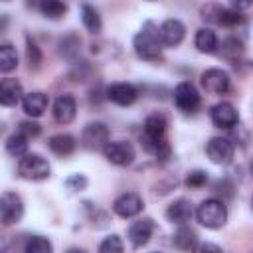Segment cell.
Listing matches in <instances>:
<instances>
[{"mask_svg": "<svg viewBox=\"0 0 253 253\" xmlns=\"http://www.w3.org/2000/svg\"><path fill=\"white\" fill-rule=\"evenodd\" d=\"M134 53L144 61H158L162 59V40L160 32L152 22H146L142 30L132 40Z\"/></svg>", "mask_w": 253, "mask_h": 253, "instance_id": "cell-2", "label": "cell"}, {"mask_svg": "<svg viewBox=\"0 0 253 253\" xmlns=\"http://www.w3.org/2000/svg\"><path fill=\"white\" fill-rule=\"evenodd\" d=\"M123 249H125V245H123V241H121L119 235H109L99 245V251L101 253H121Z\"/></svg>", "mask_w": 253, "mask_h": 253, "instance_id": "cell-32", "label": "cell"}, {"mask_svg": "<svg viewBox=\"0 0 253 253\" xmlns=\"http://www.w3.org/2000/svg\"><path fill=\"white\" fill-rule=\"evenodd\" d=\"M26 57H28L30 69H40V65H42V51L36 45V42L30 40V38L26 40Z\"/></svg>", "mask_w": 253, "mask_h": 253, "instance_id": "cell-30", "label": "cell"}, {"mask_svg": "<svg viewBox=\"0 0 253 253\" xmlns=\"http://www.w3.org/2000/svg\"><path fill=\"white\" fill-rule=\"evenodd\" d=\"M229 2H231V6L237 8V10H247V8L253 4V0H229Z\"/></svg>", "mask_w": 253, "mask_h": 253, "instance_id": "cell-37", "label": "cell"}, {"mask_svg": "<svg viewBox=\"0 0 253 253\" xmlns=\"http://www.w3.org/2000/svg\"><path fill=\"white\" fill-rule=\"evenodd\" d=\"M24 215V202L14 192H4L0 198V221L4 225L18 223Z\"/></svg>", "mask_w": 253, "mask_h": 253, "instance_id": "cell-8", "label": "cell"}, {"mask_svg": "<svg viewBox=\"0 0 253 253\" xmlns=\"http://www.w3.org/2000/svg\"><path fill=\"white\" fill-rule=\"evenodd\" d=\"M47 105H49V99H47V95L42 93V91L28 93V95H24V99H22V109H24V113H26L28 117H32V119L42 117V115L45 113Z\"/></svg>", "mask_w": 253, "mask_h": 253, "instance_id": "cell-19", "label": "cell"}, {"mask_svg": "<svg viewBox=\"0 0 253 253\" xmlns=\"http://www.w3.org/2000/svg\"><path fill=\"white\" fill-rule=\"evenodd\" d=\"M24 251L26 253H51L53 245L43 235H28L24 241Z\"/></svg>", "mask_w": 253, "mask_h": 253, "instance_id": "cell-27", "label": "cell"}, {"mask_svg": "<svg viewBox=\"0 0 253 253\" xmlns=\"http://www.w3.org/2000/svg\"><path fill=\"white\" fill-rule=\"evenodd\" d=\"M243 16L239 14L237 8H221L219 16H217V24L223 28H235L237 24H241Z\"/></svg>", "mask_w": 253, "mask_h": 253, "instance_id": "cell-28", "label": "cell"}, {"mask_svg": "<svg viewBox=\"0 0 253 253\" xmlns=\"http://www.w3.org/2000/svg\"><path fill=\"white\" fill-rule=\"evenodd\" d=\"M210 119H211L213 126H217V128H233L239 123L237 109L227 101H221V103L213 105L211 111H210Z\"/></svg>", "mask_w": 253, "mask_h": 253, "instance_id": "cell-12", "label": "cell"}, {"mask_svg": "<svg viewBox=\"0 0 253 253\" xmlns=\"http://www.w3.org/2000/svg\"><path fill=\"white\" fill-rule=\"evenodd\" d=\"M142 208H144V202L136 192H125L113 202V211L123 219L138 215L142 211Z\"/></svg>", "mask_w": 253, "mask_h": 253, "instance_id": "cell-11", "label": "cell"}, {"mask_svg": "<svg viewBox=\"0 0 253 253\" xmlns=\"http://www.w3.org/2000/svg\"><path fill=\"white\" fill-rule=\"evenodd\" d=\"M192 215H194V208L186 198H178L166 208V219L170 223H176V225L188 223L192 219Z\"/></svg>", "mask_w": 253, "mask_h": 253, "instance_id": "cell-17", "label": "cell"}, {"mask_svg": "<svg viewBox=\"0 0 253 253\" xmlns=\"http://www.w3.org/2000/svg\"><path fill=\"white\" fill-rule=\"evenodd\" d=\"M200 83L202 87L206 89V93H211V95H223L229 91V85H231V79L227 75V71L219 69V67H210L202 73L200 77Z\"/></svg>", "mask_w": 253, "mask_h": 253, "instance_id": "cell-9", "label": "cell"}, {"mask_svg": "<svg viewBox=\"0 0 253 253\" xmlns=\"http://www.w3.org/2000/svg\"><path fill=\"white\" fill-rule=\"evenodd\" d=\"M107 99L119 107H130L138 99V91L130 83H113L107 87Z\"/></svg>", "mask_w": 253, "mask_h": 253, "instance_id": "cell-14", "label": "cell"}, {"mask_svg": "<svg viewBox=\"0 0 253 253\" xmlns=\"http://www.w3.org/2000/svg\"><path fill=\"white\" fill-rule=\"evenodd\" d=\"M166 126H168L166 117L160 115V113H152V115L146 117L142 136H140L142 148L148 154H152L158 162H168L170 156H172L170 142L166 140Z\"/></svg>", "mask_w": 253, "mask_h": 253, "instance_id": "cell-1", "label": "cell"}, {"mask_svg": "<svg viewBox=\"0 0 253 253\" xmlns=\"http://www.w3.org/2000/svg\"><path fill=\"white\" fill-rule=\"evenodd\" d=\"M18 130H20L22 134H26L28 138H32V136H38L42 128H40V125L34 123V121H22V123L18 125Z\"/></svg>", "mask_w": 253, "mask_h": 253, "instance_id": "cell-35", "label": "cell"}, {"mask_svg": "<svg viewBox=\"0 0 253 253\" xmlns=\"http://www.w3.org/2000/svg\"><path fill=\"white\" fill-rule=\"evenodd\" d=\"M206 154L213 164H229L235 154V144L225 136H213L206 144Z\"/></svg>", "mask_w": 253, "mask_h": 253, "instance_id": "cell-6", "label": "cell"}, {"mask_svg": "<svg viewBox=\"0 0 253 253\" xmlns=\"http://www.w3.org/2000/svg\"><path fill=\"white\" fill-rule=\"evenodd\" d=\"M22 85L18 79L12 77H4L0 81V103L4 107H16L24 97H22Z\"/></svg>", "mask_w": 253, "mask_h": 253, "instance_id": "cell-18", "label": "cell"}, {"mask_svg": "<svg viewBox=\"0 0 253 253\" xmlns=\"http://www.w3.org/2000/svg\"><path fill=\"white\" fill-rule=\"evenodd\" d=\"M174 105L182 113H196L202 105V97H200V91L196 89V85L190 81L178 83L174 89Z\"/></svg>", "mask_w": 253, "mask_h": 253, "instance_id": "cell-5", "label": "cell"}, {"mask_svg": "<svg viewBox=\"0 0 253 253\" xmlns=\"http://www.w3.org/2000/svg\"><path fill=\"white\" fill-rule=\"evenodd\" d=\"M109 142V126L101 121L85 125L81 132V144L89 150H103L105 144Z\"/></svg>", "mask_w": 253, "mask_h": 253, "instance_id": "cell-10", "label": "cell"}, {"mask_svg": "<svg viewBox=\"0 0 253 253\" xmlns=\"http://www.w3.org/2000/svg\"><path fill=\"white\" fill-rule=\"evenodd\" d=\"M251 206H253V202H251Z\"/></svg>", "mask_w": 253, "mask_h": 253, "instance_id": "cell-41", "label": "cell"}, {"mask_svg": "<svg viewBox=\"0 0 253 253\" xmlns=\"http://www.w3.org/2000/svg\"><path fill=\"white\" fill-rule=\"evenodd\" d=\"M49 172H51L49 162L40 154H24L18 160V174L24 180L40 182V180L49 178Z\"/></svg>", "mask_w": 253, "mask_h": 253, "instance_id": "cell-4", "label": "cell"}, {"mask_svg": "<svg viewBox=\"0 0 253 253\" xmlns=\"http://www.w3.org/2000/svg\"><path fill=\"white\" fill-rule=\"evenodd\" d=\"M249 168H251V174H253V160H251V164H249Z\"/></svg>", "mask_w": 253, "mask_h": 253, "instance_id": "cell-39", "label": "cell"}, {"mask_svg": "<svg viewBox=\"0 0 253 253\" xmlns=\"http://www.w3.org/2000/svg\"><path fill=\"white\" fill-rule=\"evenodd\" d=\"M65 188L69 192H81V190L87 188V178L83 174H73V176H69L65 180Z\"/></svg>", "mask_w": 253, "mask_h": 253, "instance_id": "cell-34", "label": "cell"}, {"mask_svg": "<svg viewBox=\"0 0 253 253\" xmlns=\"http://www.w3.org/2000/svg\"><path fill=\"white\" fill-rule=\"evenodd\" d=\"M154 233V221L150 217H144V219H136L130 223L126 235H128V241L132 243V247H142L150 241Z\"/></svg>", "mask_w": 253, "mask_h": 253, "instance_id": "cell-15", "label": "cell"}, {"mask_svg": "<svg viewBox=\"0 0 253 253\" xmlns=\"http://www.w3.org/2000/svg\"><path fill=\"white\" fill-rule=\"evenodd\" d=\"M196 219L208 229H219L227 221V208L217 198H208L196 208Z\"/></svg>", "mask_w": 253, "mask_h": 253, "instance_id": "cell-3", "label": "cell"}, {"mask_svg": "<svg viewBox=\"0 0 253 253\" xmlns=\"http://www.w3.org/2000/svg\"><path fill=\"white\" fill-rule=\"evenodd\" d=\"M194 45L198 47V51L202 53H215L217 47H219V42H217V36L213 30L210 28H200L196 32V38H194Z\"/></svg>", "mask_w": 253, "mask_h": 253, "instance_id": "cell-20", "label": "cell"}, {"mask_svg": "<svg viewBox=\"0 0 253 253\" xmlns=\"http://www.w3.org/2000/svg\"><path fill=\"white\" fill-rule=\"evenodd\" d=\"M221 53H223L225 57L235 59V57H239V55L243 53V43H241L237 38H227V40L221 43Z\"/></svg>", "mask_w": 253, "mask_h": 253, "instance_id": "cell-31", "label": "cell"}, {"mask_svg": "<svg viewBox=\"0 0 253 253\" xmlns=\"http://www.w3.org/2000/svg\"><path fill=\"white\" fill-rule=\"evenodd\" d=\"M53 119L59 125H69L77 115V101L73 95H59L53 103Z\"/></svg>", "mask_w": 253, "mask_h": 253, "instance_id": "cell-16", "label": "cell"}, {"mask_svg": "<svg viewBox=\"0 0 253 253\" xmlns=\"http://www.w3.org/2000/svg\"><path fill=\"white\" fill-rule=\"evenodd\" d=\"M77 47H79V38L75 34H71V36H67L59 42V51L65 57H73L77 53Z\"/></svg>", "mask_w": 253, "mask_h": 253, "instance_id": "cell-33", "label": "cell"}, {"mask_svg": "<svg viewBox=\"0 0 253 253\" xmlns=\"http://www.w3.org/2000/svg\"><path fill=\"white\" fill-rule=\"evenodd\" d=\"M4 2H8V0H4Z\"/></svg>", "mask_w": 253, "mask_h": 253, "instance_id": "cell-40", "label": "cell"}, {"mask_svg": "<svg viewBox=\"0 0 253 253\" xmlns=\"http://www.w3.org/2000/svg\"><path fill=\"white\" fill-rule=\"evenodd\" d=\"M219 10H221V6H217V4H208V6L202 8V18L208 20V22H215V24H217Z\"/></svg>", "mask_w": 253, "mask_h": 253, "instance_id": "cell-36", "label": "cell"}, {"mask_svg": "<svg viewBox=\"0 0 253 253\" xmlns=\"http://www.w3.org/2000/svg\"><path fill=\"white\" fill-rule=\"evenodd\" d=\"M184 184L190 190H200V188H204L208 184V172L206 170H192V172H188Z\"/></svg>", "mask_w": 253, "mask_h": 253, "instance_id": "cell-29", "label": "cell"}, {"mask_svg": "<svg viewBox=\"0 0 253 253\" xmlns=\"http://www.w3.org/2000/svg\"><path fill=\"white\" fill-rule=\"evenodd\" d=\"M34 6L49 20H57L67 12V4L63 0H36Z\"/></svg>", "mask_w": 253, "mask_h": 253, "instance_id": "cell-23", "label": "cell"}, {"mask_svg": "<svg viewBox=\"0 0 253 253\" xmlns=\"http://www.w3.org/2000/svg\"><path fill=\"white\" fill-rule=\"evenodd\" d=\"M196 251H221V247L211 243H202V245H196Z\"/></svg>", "mask_w": 253, "mask_h": 253, "instance_id": "cell-38", "label": "cell"}, {"mask_svg": "<svg viewBox=\"0 0 253 253\" xmlns=\"http://www.w3.org/2000/svg\"><path fill=\"white\" fill-rule=\"evenodd\" d=\"M172 243L178 249H184V251L196 249V245H198V233L190 225H186V223L184 225H178V229L172 235Z\"/></svg>", "mask_w": 253, "mask_h": 253, "instance_id": "cell-21", "label": "cell"}, {"mask_svg": "<svg viewBox=\"0 0 253 253\" xmlns=\"http://www.w3.org/2000/svg\"><path fill=\"white\" fill-rule=\"evenodd\" d=\"M47 146L57 156H69L75 150V138L71 134H63V132L61 134H53L47 140Z\"/></svg>", "mask_w": 253, "mask_h": 253, "instance_id": "cell-22", "label": "cell"}, {"mask_svg": "<svg viewBox=\"0 0 253 253\" xmlns=\"http://www.w3.org/2000/svg\"><path fill=\"white\" fill-rule=\"evenodd\" d=\"M18 67V53L12 43H2L0 45V71L10 73Z\"/></svg>", "mask_w": 253, "mask_h": 253, "instance_id": "cell-26", "label": "cell"}, {"mask_svg": "<svg viewBox=\"0 0 253 253\" xmlns=\"http://www.w3.org/2000/svg\"><path fill=\"white\" fill-rule=\"evenodd\" d=\"M160 32V40H162V45H168V47H176L182 43L184 36H186V26L176 20V18H168L160 24L158 28Z\"/></svg>", "mask_w": 253, "mask_h": 253, "instance_id": "cell-13", "label": "cell"}, {"mask_svg": "<svg viewBox=\"0 0 253 253\" xmlns=\"http://www.w3.org/2000/svg\"><path fill=\"white\" fill-rule=\"evenodd\" d=\"M103 154L115 166H130L134 160V148L126 140H109L103 148Z\"/></svg>", "mask_w": 253, "mask_h": 253, "instance_id": "cell-7", "label": "cell"}, {"mask_svg": "<svg viewBox=\"0 0 253 253\" xmlns=\"http://www.w3.org/2000/svg\"><path fill=\"white\" fill-rule=\"evenodd\" d=\"M28 140L30 138L26 134H22L20 130L12 132L6 138V150H8V154H12L16 158H22L24 154H28Z\"/></svg>", "mask_w": 253, "mask_h": 253, "instance_id": "cell-25", "label": "cell"}, {"mask_svg": "<svg viewBox=\"0 0 253 253\" xmlns=\"http://www.w3.org/2000/svg\"><path fill=\"white\" fill-rule=\"evenodd\" d=\"M81 22H83V26H85L91 34H99L101 28H103L101 16H99L97 8L91 6V4H83V6H81Z\"/></svg>", "mask_w": 253, "mask_h": 253, "instance_id": "cell-24", "label": "cell"}]
</instances>
